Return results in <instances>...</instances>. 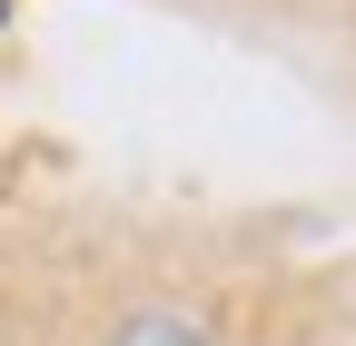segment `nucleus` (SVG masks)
<instances>
[{"instance_id": "f257e3e1", "label": "nucleus", "mask_w": 356, "mask_h": 346, "mask_svg": "<svg viewBox=\"0 0 356 346\" xmlns=\"http://www.w3.org/2000/svg\"><path fill=\"white\" fill-rule=\"evenodd\" d=\"M109 346H218V336H208L198 317H168V307H149V317H129Z\"/></svg>"}]
</instances>
